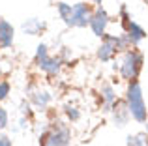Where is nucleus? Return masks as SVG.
<instances>
[{
    "instance_id": "obj_1",
    "label": "nucleus",
    "mask_w": 148,
    "mask_h": 146,
    "mask_svg": "<svg viewBox=\"0 0 148 146\" xmlns=\"http://www.w3.org/2000/svg\"><path fill=\"white\" fill-rule=\"evenodd\" d=\"M126 99H127V109H130V114L137 122L145 124V122H146V105H145V99H143L141 84H139L137 81H131V83H130Z\"/></svg>"
},
{
    "instance_id": "obj_2",
    "label": "nucleus",
    "mask_w": 148,
    "mask_h": 146,
    "mask_svg": "<svg viewBox=\"0 0 148 146\" xmlns=\"http://www.w3.org/2000/svg\"><path fill=\"white\" fill-rule=\"evenodd\" d=\"M141 68H143V55L137 51H127L122 60V68H120L122 77L127 81L135 79L139 75V71H141Z\"/></svg>"
},
{
    "instance_id": "obj_3",
    "label": "nucleus",
    "mask_w": 148,
    "mask_h": 146,
    "mask_svg": "<svg viewBox=\"0 0 148 146\" xmlns=\"http://www.w3.org/2000/svg\"><path fill=\"white\" fill-rule=\"evenodd\" d=\"M92 15H94V11L90 10L88 4H84V2L75 4L71 10V19H69L68 26H81V28H84L86 25H90Z\"/></svg>"
},
{
    "instance_id": "obj_4",
    "label": "nucleus",
    "mask_w": 148,
    "mask_h": 146,
    "mask_svg": "<svg viewBox=\"0 0 148 146\" xmlns=\"http://www.w3.org/2000/svg\"><path fill=\"white\" fill-rule=\"evenodd\" d=\"M109 25V15L105 10H101V8H98V10L94 11V15H92L90 19V28L92 32L96 34V36H105V28H107Z\"/></svg>"
},
{
    "instance_id": "obj_5",
    "label": "nucleus",
    "mask_w": 148,
    "mask_h": 146,
    "mask_svg": "<svg viewBox=\"0 0 148 146\" xmlns=\"http://www.w3.org/2000/svg\"><path fill=\"white\" fill-rule=\"evenodd\" d=\"M41 141H47V143H51L53 146H68L69 144V131L66 128H58L56 131L43 135Z\"/></svg>"
},
{
    "instance_id": "obj_6",
    "label": "nucleus",
    "mask_w": 148,
    "mask_h": 146,
    "mask_svg": "<svg viewBox=\"0 0 148 146\" xmlns=\"http://www.w3.org/2000/svg\"><path fill=\"white\" fill-rule=\"evenodd\" d=\"M126 28H127V38H130L131 45H137L139 41H143L146 38V32L143 26H139L133 21H126Z\"/></svg>"
},
{
    "instance_id": "obj_7",
    "label": "nucleus",
    "mask_w": 148,
    "mask_h": 146,
    "mask_svg": "<svg viewBox=\"0 0 148 146\" xmlns=\"http://www.w3.org/2000/svg\"><path fill=\"white\" fill-rule=\"evenodd\" d=\"M13 43V26L8 21H0V47L8 49Z\"/></svg>"
},
{
    "instance_id": "obj_8",
    "label": "nucleus",
    "mask_w": 148,
    "mask_h": 146,
    "mask_svg": "<svg viewBox=\"0 0 148 146\" xmlns=\"http://www.w3.org/2000/svg\"><path fill=\"white\" fill-rule=\"evenodd\" d=\"M43 28H45V23L40 21V19H36V17L26 19V21L23 23V30H25V34H28V36H36V34H40Z\"/></svg>"
},
{
    "instance_id": "obj_9",
    "label": "nucleus",
    "mask_w": 148,
    "mask_h": 146,
    "mask_svg": "<svg viewBox=\"0 0 148 146\" xmlns=\"http://www.w3.org/2000/svg\"><path fill=\"white\" fill-rule=\"evenodd\" d=\"M38 66L41 68V71L49 73V75H56L60 71V60L58 58H51V56H45L43 60L38 62Z\"/></svg>"
},
{
    "instance_id": "obj_10",
    "label": "nucleus",
    "mask_w": 148,
    "mask_h": 146,
    "mask_svg": "<svg viewBox=\"0 0 148 146\" xmlns=\"http://www.w3.org/2000/svg\"><path fill=\"white\" fill-rule=\"evenodd\" d=\"M101 98H103V101H105V111H111V105L116 101V94H114V90H112V86L103 84V86H101Z\"/></svg>"
},
{
    "instance_id": "obj_11",
    "label": "nucleus",
    "mask_w": 148,
    "mask_h": 146,
    "mask_svg": "<svg viewBox=\"0 0 148 146\" xmlns=\"http://www.w3.org/2000/svg\"><path fill=\"white\" fill-rule=\"evenodd\" d=\"M127 118H130V109L118 105L114 109V124L118 126V128H124V126L127 124Z\"/></svg>"
},
{
    "instance_id": "obj_12",
    "label": "nucleus",
    "mask_w": 148,
    "mask_h": 146,
    "mask_svg": "<svg viewBox=\"0 0 148 146\" xmlns=\"http://www.w3.org/2000/svg\"><path fill=\"white\" fill-rule=\"evenodd\" d=\"M56 8H58V15H60V19H64V23L68 25L69 19H71V10H73V6H69V4H66V2H60Z\"/></svg>"
},
{
    "instance_id": "obj_13",
    "label": "nucleus",
    "mask_w": 148,
    "mask_h": 146,
    "mask_svg": "<svg viewBox=\"0 0 148 146\" xmlns=\"http://www.w3.org/2000/svg\"><path fill=\"white\" fill-rule=\"evenodd\" d=\"M32 101L36 103L38 107H41V109H43V107H47V105H49L51 96L47 94V92H36V94L32 96Z\"/></svg>"
},
{
    "instance_id": "obj_14",
    "label": "nucleus",
    "mask_w": 148,
    "mask_h": 146,
    "mask_svg": "<svg viewBox=\"0 0 148 146\" xmlns=\"http://www.w3.org/2000/svg\"><path fill=\"white\" fill-rule=\"evenodd\" d=\"M126 143H127V146H148L145 135H130Z\"/></svg>"
},
{
    "instance_id": "obj_15",
    "label": "nucleus",
    "mask_w": 148,
    "mask_h": 146,
    "mask_svg": "<svg viewBox=\"0 0 148 146\" xmlns=\"http://www.w3.org/2000/svg\"><path fill=\"white\" fill-rule=\"evenodd\" d=\"M66 114H68V118H69V120H73V122L81 118V113L75 109V107H71V105H68V107H66Z\"/></svg>"
},
{
    "instance_id": "obj_16",
    "label": "nucleus",
    "mask_w": 148,
    "mask_h": 146,
    "mask_svg": "<svg viewBox=\"0 0 148 146\" xmlns=\"http://www.w3.org/2000/svg\"><path fill=\"white\" fill-rule=\"evenodd\" d=\"M45 56H49L47 55V45H38V51H36V62H40V60H43Z\"/></svg>"
},
{
    "instance_id": "obj_17",
    "label": "nucleus",
    "mask_w": 148,
    "mask_h": 146,
    "mask_svg": "<svg viewBox=\"0 0 148 146\" xmlns=\"http://www.w3.org/2000/svg\"><path fill=\"white\" fill-rule=\"evenodd\" d=\"M8 92H10V84L8 83H0V101L8 98Z\"/></svg>"
},
{
    "instance_id": "obj_18",
    "label": "nucleus",
    "mask_w": 148,
    "mask_h": 146,
    "mask_svg": "<svg viewBox=\"0 0 148 146\" xmlns=\"http://www.w3.org/2000/svg\"><path fill=\"white\" fill-rule=\"evenodd\" d=\"M8 126V113L0 107V129H4Z\"/></svg>"
},
{
    "instance_id": "obj_19",
    "label": "nucleus",
    "mask_w": 148,
    "mask_h": 146,
    "mask_svg": "<svg viewBox=\"0 0 148 146\" xmlns=\"http://www.w3.org/2000/svg\"><path fill=\"white\" fill-rule=\"evenodd\" d=\"M0 146H11V139L8 135H0Z\"/></svg>"
},
{
    "instance_id": "obj_20",
    "label": "nucleus",
    "mask_w": 148,
    "mask_h": 146,
    "mask_svg": "<svg viewBox=\"0 0 148 146\" xmlns=\"http://www.w3.org/2000/svg\"><path fill=\"white\" fill-rule=\"evenodd\" d=\"M23 113H28V103H23Z\"/></svg>"
},
{
    "instance_id": "obj_21",
    "label": "nucleus",
    "mask_w": 148,
    "mask_h": 146,
    "mask_svg": "<svg viewBox=\"0 0 148 146\" xmlns=\"http://www.w3.org/2000/svg\"><path fill=\"white\" fill-rule=\"evenodd\" d=\"M145 126H146V135H148V120L145 122Z\"/></svg>"
},
{
    "instance_id": "obj_22",
    "label": "nucleus",
    "mask_w": 148,
    "mask_h": 146,
    "mask_svg": "<svg viewBox=\"0 0 148 146\" xmlns=\"http://www.w3.org/2000/svg\"><path fill=\"white\" fill-rule=\"evenodd\" d=\"M94 2H96V4H101V2H103V0H94Z\"/></svg>"
}]
</instances>
